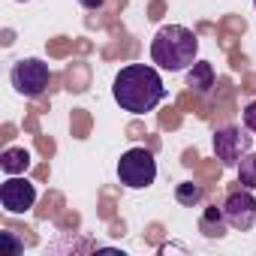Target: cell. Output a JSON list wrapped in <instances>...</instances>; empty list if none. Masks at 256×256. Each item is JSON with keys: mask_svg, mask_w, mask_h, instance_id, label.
<instances>
[{"mask_svg": "<svg viewBox=\"0 0 256 256\" xmlns=\"http://www.w3.org/2000/svg\"><path fill=\"white\" fill-rule=\"evenodd\" d=\"M250 130L244 126H235V124H226V126H220V130L214 133V139H211V148H214V154H217V160L223 163V166H238L241 163V157L253 148V136H247Z\"/></svg>", "mask_w": 256, "mask_h": 256, "instance_id": "5", "label": "cell"}, {"mask_svg": "<svg viewBox=\"0 0 256 256\" xmlns=\"http://www.w3.org/2000/svg\"><path fill=\"white\" fill-rule=\"evenodd\" d=\"M16 4H28V0H16Z\"/></svg>", "mask_w": 256, "mask_h": 256, "instance_id": "16", "label": "cell"}, {"mask_svg": "<svg viewBox=\"0 0 256 256\" xmlns=\"http://www.w3.org/2000/svg\"><path fill=\"white\" fill-rule=\"evenodd\" d=\"M187 88H193L196 94H208L214 88V66L205 64V60H196L187 70Z\"/></svg>", "mask_w": 256, "mask_h": 256, "instance_id": "8", "label": "cell"}, {"mask_svg": "<svg viewBox=\"0 0 256 256\" xmlns=\"http://www.w3.org/2000/svg\"><path fill=\"white\" fill-rule=\"evenodd\" d=\"M112 94H114V102L124 112L145 114V112H154L166 100V84H163V78H160V72L154 66L130 64L114 76Z\"/></svg>", "mask_w": 256, "mask_h": 256, "instance_id": "1", "label": "cell"}, {"mask_svg": "<svg viewBox=\"0 0 256 256\" xmlns=\"http://www.w3.org/2000/svg\"><path fill=\"white\" fill-rule=\"evenodd\" d=\"M0 247H4V250H10V253H22V241L12 235V232H0Z\"/></svg>", "mask_w": 256, "mask_h": 256, "instance_id": "14", "label": "cell"}, {"mask_svg": "<svg viewBox=\"0 0 256 256\" xmlns=\"http://www.w3.org/2000/svg\"><path fill=\"white\" fill-rule=\"evenodd\" d=\"M36 202V187L28 178L10 175L4 184H0V208L6 214H28Z\"/></svg>", "mask_w": 256, "mask_h": 256, "instance_id": "7", "label": "cell"}, {"mask_svg": "<svg viewBox=\"0 0 256 256\" xmlns=\"http://www.w3.org/2000/svg\"><path fill=\"white\" fill-rule=\"evenodd\" d=\"M175 199H178L184 208H196V205L205 199V190H202L199 184H193V181H181V184L175 187Z\"/></svg>", "mask_w": 256, "mask_h": 256, "instance_id": "10", "label": "cell"}, {"mask_svg": "<svg viewBox=\"0 0 256 256\" xmlns=\"http://www.w3.org/2000/svg\"><path fill=\"white\" fill-rule=\"evenodd\" d=\"M28 166H30V151H24V148H6L0 154V169L6 175H24Z\"/></svg>", "mask_w": 256, "mask_h": 256, "instance_id": "9", "label": "cell"}, {"mask_svg": "<svg viewBox=\"0 0 256 256\" xmlns=\"http://www.w3.org/2000/svg\"><path fill=\"white\" fill-rule=\"evenodd\" d=\"M10 78H12V88H16L22 96L36 100V96L46 94V88H48V82H52V70H48V64L40 60V58H22L18 64H12Z\"/></svg>", "mask_w": 256, "mask_h": 256, "instance_id": "4", "label": "cell"}, {"mask_svg": "<svg viewBox=\"0 0 256 256\" xmlns=\"http://www.w3.org/2000/svg\"><path fill=\"white\" fill-rule=\"evenodd\" d=\"M241 120H244V126L250 133H256V100H250L247 106H244V112H241Z\"/></svg>", "mask_w": 256, "mask_h": 256, "instance_id": "13", "label": "cell"}, {"mask_svg": "<svg viewBox=\"0 0 256 256\" xmlns=\"http://www.w3.org/2000/svg\"><path fill=\"white\" fill-rule=\"evenodd\" d=\"M78 4H82L84 10H100V6L106 4V0H78Z\"/></svg>", "mask_w": 256, "mask_h": 256, "instance_id": "15", "label": "cell"}, {"mask_svg": "<svg viewBox=\"0 0 256 256\" xmlns=\"http://www.w3.org/2000/svg\"><path fill=\"white\" fill-rule=\"evenodd\" d=\"M253 10H256V0H253Z\"/></svg>", "mask_w": 256, "mask_h": 256, "instance_id": "17", "label": "cell"}, {"mask_svg": "<svg viewBox=\"0 0 256 256\" xmlns=\"http://www.w3.org/2000/svg\"><path fill=\"white\" fill-rule=\"evenodd\" d=\"M223 217H226V226L235 229V232L253 229V223H256V196H253V190H247V187L232 190L223 199Z\"/></svg>", "mask_w": 256, "mask_h": 256, "instance_id": "6", "label": "cell"}, {"mask_svg": "<svg viewBox=\"0 0 256 256\" xmlns=\"http://www.w3.org/2000/svg\"><path fill=\"white\" fill-rule=\"evenodd\" d=\"M199 40L184 24H166L151 40V60L166 72H184L196 64Z\"/></svg>", "mask_w": 256, "mask_h": 256, "instance_id": "2", "label": "cell"}, {"mask_svg": "<svg viewBox=\"0 0 256 256\" xmlns=\"http://www.w3.org/2000/svg\"><path fill=\"white\" fill-rule=\"evenodd\" d=\"M223 223H226L223 208H220V211H217V208H208V211H205V217L199 220V229H202L208 238H220V235H223Z\"/></svg>", "mask_w": 256, "mask_h": 256, "instance_id": "12", "label": "cell"}, {"mask_svg": "<svg viewBox=\"0 0 256 256\" xmlns=\"http://www.w3.org/2000/svg\"><path fill=\"white\" fill-rule=\"evenodd\" d=\"M238 184L247 190H256V151H247L238 163Z\"/></svg>", "mask_w": 256, "mask_h": 256, "instance_id": "11", "label": "cell"}, {"mask_svg": "<svg viewBox=\"0 0 256 256\" xmlns=\"http://www.w3.org/2000/svg\"><path fill=\"white\" fill-rule=\"evenodd\" d=\"M157 178V160L148 148H130L118 160V181L126 190H148Z\"/></svg>", "mask_w": 256, "mask_h": 256, "instance_id": "3", "label": "cell"}]
</instances>
